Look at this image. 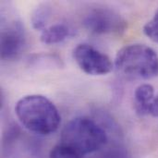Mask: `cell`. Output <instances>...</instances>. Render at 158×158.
Returning <instances> with one entry per match:
<instances>
[{
	"mask_svg": "<svg viewBox=\"0 0 158 158\" xmlns=\"http://www.w3.org/2000/svg\"><path fill=\"white\" fill-rule=\"evenodd\" d=\"M143 32L153 42L158 44V8L152 19L143 26Z\"/></svg>",
	"mask_w": 158,
	"mask_h": 158,
	"instance_id": "8fae6325",
	"label": "cell"
},
{
	"mask_svg": "<svg viewBox=\"0 0 158 158\" xmlns=\"http://www.w3.org/2000/svg\"><path fill=\"white\" fill-rule=\"evenodd\" d=\"M50 158H81V155L71 148L60 143L56 145L50 152Z\"/></svg>",
	"mask_w": 158,
	"mask_h": 158,
	"instance_id": "30bf717a",
	"label": "cell"
},
{
	"mask_svg": "<svg viewBox=\"0 0 158 158\" xmlns=\"http://www.w3.org/2000/svg\"><path fill=\"white\" fill-rule=\"evenodd\" d=\"M15 112L21 125L37 134L54 133L61 121L56 106L47 97L40 94L26 95L19 99L16 104Z\"/></svg>",
	"mask_w": 158,
	"mask_h": 158,
	"instance_id": "6da1fadb",
	"label": "cell"
},
{
	"mask_svg": "<svg viewBox=\"0 0 158 158\" xmlns=\"http://www.w3.org/2000/svg\"><path fill=\"white\" fill-rule=\"evenodd\" d=\"M104 158H127V157H126V156H125V155H123L122 153H119V154H118V153H112V154L107 155L106 157H104Z\"/></svg>",
	"mask_w": 158,
	"mask_h": 158,
	"instance_id": "7c38bea8",
	"label": "cell"
},
{
	"mask_svg": "<svg viewBox=\"0 0 158 158\" xmlns=\"http://www.w3.org/2000/svg\"><path fill=\"white\" fill-rule=\"evenodd\" d=\"M107 141L105 130L88 118L70 120L61 133V143L79 155H88L101 149Z\"/></svg>",
	"mask_w": 158,
	"mask_h": 158,
	"instance_id": "3957f363",
	"label": "cell"
},
{
	"mask_svg": "<svg viewBox=\"0 0 158 158\" xmlns=\"http://www.w3.org/2000/svg\"><path fill=\"white\" fill-rule=\"evenodd\" d=\"M85 27L96 34L118 33L124 31L127 22L116 11L109 8H95L84 19Z\"/></svg>",
	"mask_w": 158,
	"mask_h": 158,
	"instance_id": "5b68a950",
	"label": "cell"
},
{
	"mask_svg": "<svg viewBox=\"0 0 158 158\" xmlns=\"http://www.w3.org/2000/svg\"><path fill=\"white\" fill-rule=\"evenodd\" d=\"M73 57L82 71L93 76L110 73L114 68L111 59L94 46L81 44L73 51Z\"/></svg>",
	"mask_w": 158,
	"mask_h": 158,
	"instance_id": "277c9868",
	"label": "cell"
},
{
	"mask_svg": "<svg viewBox=\"0 0 158 158\" xmlns=\"http://www.w3.org/2000/svg\"><path fill=\"white\" fill-rule=\"evenodd\" d=\"M26 44V35L22 25L14 21L1 31V57L4 60L17 58Z\"/></svg>",
	"mask_w": 158,
	"mask_h": 158,
	"instance_id": "8992f818",
	"label": "cell"
},
{
	"mask_svg": "<svg viewBox=\"0 0 158 158\" xmlns=\"http://www.w3.org/2000/svg\"><path fill=\"white\" fill-rule=\"evenodd\" d=\"M50 17V8L45 6L42 5L39 6L31 15V24L35 30H44L45 25L48 21Z\"/></svg>",
	"mask_w": 158,
	"mask_h": 158,
	"instance_id": "9c48e42d",
	"label": "cell"
},
{
	"mask_svg": "<svg viewBox=\"0 0 158 158\" xmlns=\"http://www.w3.org/2000/svg\"><path fill=\"white\" fill-rule=\"evenodd\" d=\"M134 108L141 116L158 118V96L151 84L143 83L138 86L134 93Z\"/></svg>",
	"mask_w": 158,
	"mask_h": 158,
	"instance_id": "52a82bcc",
	"label": "cell"
},
{
	"mask_svg": "<svg viewBox=\"0 0 158 158\" xmlns=\"http://www.w3.org/2000/svg\"><path fill=\"white\" fill-rule=\"evenodd\" d=\"M115 67L128 78L151 80L158 76V55L145 44H129L118 52Z\"/></svg>",
	"mask_w": 158,
	"mask_h": 158,
	"instance_id": "7a4b0ae2",
	"label": "cell"
},
{
	"mask_svg": "<svg viewBox=\"0 0 158 158\" xmlns=\"http://www.w3.org/2000/svg\"><path fill=\"white\" fill-rule=\"evenodd\" d=\"M70 34L69 28L65 24L56 23L42 31L40 40L46 44H58L67 39Z\"/></svg>",
	"mask_w": 158,
	"mask_h": 158,
	"instance_id": "ba28073f",
	"label": "cell"
}]
</instances>
